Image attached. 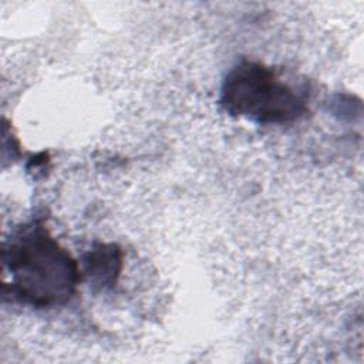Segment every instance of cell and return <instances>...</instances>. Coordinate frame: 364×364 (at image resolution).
Here are the masks:
<instances>
[{
    "instance_id": "obj_1",
    "label": "cell",
    "mask_w": 364,
    "mask_h": 364,
    "mask_svg": "<svg viewBox=\"0 0 364 364\" xmlns=\"http://www.w3.org/2000/svg\"><path fill=\"white\" fill-rule=\"evenodd\" d=\"M3 267L10 293L21 303L48 309L68 303L81 280V269L41 222L18 228L4 243Z\"/></svg>"
},
{
    "instance_id": "obj_2",
    "label": "cell",
    "mask_w": 364,
    "mask_h": 364,
    "mask_svg": "<svg viewBox=\"0 0 364 364\" xmlns=\"http://www.w3.org/2000/svg\"><path fill=\"white\" fill-rule=\"evenodd\" d=\"M220 105L256 124H287L307 111V100L262 63L243 60L225 77Z\"/></svg>"
},
{
    "instance_id": "obj_3",
    "label": "cell",
    "mask_w": 364,
    "mask_h": 364,
    "mask_svg": "<svg viewBox=\"0 0 364 364\" xmlns=\"http://www.w3.org/2000/svg\"><path fill=\"white\" fill-rule=\"evenodd\" d=\"M84 270L88 279L98 287L107 289L117 283L122 267V252L117 245H97L88 250L82 259Z\"/></svg>"
}]
</instances>
